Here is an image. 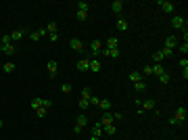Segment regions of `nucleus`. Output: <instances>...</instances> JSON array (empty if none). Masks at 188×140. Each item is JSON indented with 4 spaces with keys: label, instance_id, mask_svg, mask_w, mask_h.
<instances>
[{
    "label": "nucleus",
    "instance_id": "obj_10",
    "mask_svg": "<svg viewBox=\"0 0 188 140\" xmlns=\"http://www.w3.org/2000/svg\"><path fill=\"white\" fill-rule=\"evenodd\" d=\"M0 52L2 55H15V46L13 44H0Z\"/></svg>",
    "mask_w": 188,
    "mask_h": 140
},
{
    "label": "nucleus",
    "instance_id": "obj_41",
    "mask_svg": "<svg viewBox=\"0 0 188 140\" xmlns=\"http://www.w3.org/2000/svg\"><path fill=\"white\" fill-rule=\"evenodd\" d=\"M180 67H182V69H186V67H188V59H186V56L180 59Z\"/></svg>",
    "mask_w": 188,
    "mask_h": 140
},
{
    "label": "nucleus",
    "instance_id": "obj_26",
    "mask_svg": "<svg viewBox=\"0 0 188 140\" xmlns=\"http://www.w3.org/2000/svg\"><path fill=\"white\" fill-rule=\"evenodd\" d=\"M117 29L119 31H125V29H128V21H125V19H117Z\"/></svg>",
    "mask_w": 188,
    "mask_h": 140
},
{
    "label": "nucleus",
    "instance_id": "obj_43",
    "mask_svg": "<svg viewBox=\"0 0 188 140\" xmlns=\"http://www.w3.org/2000/svg\"><path fill=\"white\" fill-rule=\"evenodd\" d=\"M38 34H40V38H44V36L48 34V31H46V27H40V29H38Z\"/></svg>",
    "mask_w": 188,
    "mask_h": 140
},
{
    "label": "nucleus",
    "instance_id": "obj_32",
    "mask_svg": "<svg viewBox=\"0 0 188 140\" xmlns=\"http://www.w3.org/2000/svg\"><path fill=\"white\" fill-rule=\"evenodd\" d=\"M56 23H48V25H46V31H48V34H56Z\"/></svg>",
    "mask_w": 188,
    "mask_h": 140
},
{
    "label": "nucleus",
    "instance_id": "obj_45",
    "mask_svg": "<svg viewBox=\"0 0 188 140\" xmlns=\"http://www.w3.org/2000/svg\"><path fill=\"white\" fill-rule=\"evenodd\" d=\"M182 77H184V80H188V67H186V69H182Z\"/></svg>",
    "mask_w": 188,
    "mask_h": 140
},
{
    "label": "nucleus",
    "instance_id": "obj_4",
    "mask_svg": "<svg viewBox=\"0 0 188 140\" xmlns=\"http://www.w3.org/2000/svg\"><path fill=\"white\" fill-rule=\"evenodd\" d=\"M86 123H88V119H86V115H84V113H82V115L77 117L75 126H73V132H75V134H80V132H82V130H84V126H86Z\"/></svg>",
    "mask_w": 188,
    "mask_h": 140
},
{
    "label": "nucleus",
    "instance_id": "obj_28",
    "mask_svg": "<svg viewBox=\"0 0 188 140\" xmlns=\"http://www.w3.org/2000/svg\"><path fill=\"white\" fill-rule=\"evenodd\" d=\"M90 96H92L90 88H84V90H82V100H90Z\"/></svg>",
    "mask_w": 188,
    "mask_h": 140
},
{
    "label": "nucleus",
    "instance_id": "obj_6",
    "mask_svg": "<svg viewBox=\"0 0 188 140\" xmlns=\"http://www.w3.org/2000/svg\"><path fill=\"white\" fill-rule=\"evenodd\" d=\"M178 44H180V42H178V38H176V36H167V38H165V46H167V48L176 50V48H178Z\"/></svg>",
    "mask_w": 188,
    "mask_h": 140
},
{
    "label": "nucleus",
    "instance_id": "obj_27",
    "mask_svg": "<svg viewBox=\"0 0 188 140\" xmlns=\"http://www.w3.org/2000/svg\"><path fill=\"white\" fill-rule=\"evenodd\" d=\"M157 77H159L161 84H167V82H169V73H167V71H163V73H161V75H157Z\"/></svg>",
    "mask_w": 188,
    "mask_h": 140
},
{
    "label": "nucleus",
    "instance_id": "obj_7",
    "mask_svg": "<svg viewBox=\"0 0 188 140\" xmlns=\"http://www.w3.org/2000/svg\"><path fill=\"white\" fill-rule=\"evenodd\" d=\"M90 50H92V55H94V56H98V55H100V50H103V44H100V40H92Z\"/></svg>",
    "mask_w": 188,
    "mask_h": 140
},
{
    "label": "nucleus",
    "instance_id": "obj_30",
    "mask_svg": "<svg viewBox=\"0 0 188 140\" xmlns=\"http://www.w3.org/2000/svg\"><path fill=\"white\" fill-rule=\"evenodd\" d=\"M163 59H165V56H163V52H161V50H159V52H155V55H153V61H155V63H161Z\"/></svg>",
    "mask_w": 188,
    "mask_h": 140
},
{
    "label": "nucleus",
    "instance_id": "obj_14",
    "mask_svg": "<svg viewBox=\"0 0 188 140\" xmlns=\"http://www.w3.org/2000/svg\"><path fill=\"white\" fill-rule=\"evenodd\" d=\"M111 11H113L115 15H119L121 11H123V2H121V0H115V2L111 4Z\"/></svg>",
    "mask_w": 188,
    "mask_h": 140
},
{
    "label": "nucleus",
    "instance_id": "obj_44",
    "mask_svg": "<svg viewBox=\"0 0 188 140\" xmlns=\"http://www.w3.org/2000/svg\"><path fill=\"white\" fill-rule=\"evenodd\" d=\"M56 40H59V31L56 34H50V42H56Z\"/></svg>",
    "mask_w": 188,
    "mask_h": 140
},
{
    "label": "nucleus",
    "instance_id": "obj_25",
    "mask_svg": "<svg viewBox=\"0 0 188 140\" xmlns=\"http://www.w3.org/2000/svg\"><path fill=\"white\" fill-rule=\"evenodd\" d=\"M178 50H180L182 55L186 56V52H188V42H186V40H184V42H180V44H178Z\"/></svg>",
    "mask_w": 188,
    "mask_h": 140
},
{
    "label": "nucleus",
    "instance_id": "obj_15",
    "mask_svg": "<svg viewBox=\"0 0 188 140\" xmlns=\"http://www.w3.org/2000/svg\"><path fill=\"white\" fill-rule=\"evenodd\" d=\"M151 69H153V75H161V73L165 71V67H163L161 63H153L151 65Z\"/></svg>",
    "mask_w": 188,
    "mask_h": 140
},
{
    "label": "nucleus",
    "instance_id": "obj_24",
    "mask_svg": "<svg viewBox=\"0 0 188 140\" xmlns=\"http://www.w3.org/2000/svg\"><path fill=\"white\" fill-rule=\"evenodd\" d=\"M107 48H117V38H107Z\"/></svg>",
    "mask_w": 188,
    "mask_h": 140
},
{
    "label": "nucleus",
    "instance_id": "obj_33",
    "mask_svg": "<svg viewBox=\"0 0 188 140\" xmlns=\"http://www.w3.org/2000/svg\"><path fill=\"white\" fill-rule=\"evenodd\" d=\"M77 107H80L82 111H86V109L90 107V103H88V100H82V98H80V103H77Z\"/></svg>",
    "mask_w": 188,
    "mask_h": 140
},
{
    "label": "nucleus",
    "instance_id": "obj_38",
    "mask_svg": "<svg viewBox=\"0 0 188 140\" xmlns=\"http://www.w3.org/2000/svg\"><path fill=\"white\" fill-rule=\"evenodd\" d=\"M161 52H163V56H174V52H176V50H171V48H167V46H165V48L161 50Z\"/></svg>",
    "mask_w": 188,
    "mask_h": 140
},
{
    "label": "nucleus",
    "instance_id": "obj_9",
    "mask_svg": "<svg viewBox=\"0 0 188 140\" xmlns=\"http://www.w3.org/2000/svg\"><path fill=\"white\" fill-rule=\"evenodd\" d=\"M69 46H71L73 50H75V52H82V50H84L82 40H77V38H71V40H69Z\"/></svg>",
    "mask_w": 188,
    "mask_h": 140
},
{
    "label": "nucleus",
    "instance_id": "obj_29",
    "mask_svg": "<svg viewBox=\"0 0 188 140\" xmlns=\"http://www.w3.org/2000/svg\"><path fill=\"white\" fill-rule=\"evenodd\" d=\"M77 11H90V4H88V2H77Z\"/></svg>",
    "mask_w": 188,
    "mask_h": 140
},
{
    "label": "nucleus",
    "instance_id": "obj_8",
    "mask_svg": "<svg viewBox=\"0 0 188 140\" xmlns=\"http://www.w3.org/2000/svg\"><path fill=\"white\" fill-rule=\"evenodd\" d=\"M151 109H155V100L153 98H146V100L140 103V111H151Z\"/></svg>",
    "mask_w": 188,
    "mask_h": 140
},
{
    "label": "nucleus",
    "instance_id": "obj_16",
    "mask_svg": "<svg viewBox=\"0 0 188 140\" xmlns=\"http://www.w3.org/2000/svg\"><path fill=\"white\" fill-rule=\"evenodd\" d=\"M98 123H100V126H109V123H113V113H104L103 119H100Z\"/></svg>",
    "mask_w": 188,
    "mask_h": 140
},
{
    "label": "nucleus",
    "instance_id": "obj_31",
    "mask_svg": "<svg viewBox=\"0 0 188 140\" xmlns=\"http://www.w3.org/2000/svg\"><path fill=\"white\" fill-rule=\"evenodd\" d=\"M61 92H63V94H69V92H71V84H69V82H65V84L61 86Z\"/></svg>",
    "mask_w": 188,
    "mask_h": 140
},
{
    "label": "nucleus",
    "instance_id": "obj_34",
    "mask_svg": "<svg viewBox=\"0 0 188 140\" xmlns=\"http://www.w3.org/2000/svg\"><path fill=\"white\" fill-rule=\"evenodd\" d=\"M13 40H11V34H4L2 38H0V44H11Z\"/></svg>",
    "mask_w": 188,
    "mask_h": 140
},
{
    "label": "nucleus",
    "instance_id": "obj_40",
    "mask_svg": "<svg viewBox=\"0 0 188 140\" xmlns=\"http://www.w3.org/2000/svg\"><path fill=\"white\" fill-rule=\"evenodd\" d=\"M98 100H100V98H96V96H90V100H88V103H90L92 107H98Z\"/></svg>",
    "mask_w": 188,
    "mask_h": 140
},
{
    "label": "nucleus",
    "instance_id": "obj_36",
    "mask_svg": "<svg viewBox=\"0 0 188 140\" xmlns=\"http://www.w3.org/2000/svg\"><path fill=\"white\" fill-rule=\"evenodd\" d=\"M142 75H153V69H151V65H144V69L140 71Z\"/></svg>",
    "mask_w": 188,
    "mask_h": 140
},
{
    "label": "nucleus",
    "instance_id": "obj_20",
    "mask_svg": "<svg viewBox=\"0 0 188 140\" xmlns=\"http://www.w3.org/2000/svg\"><path fill=\"white\" fill-rule=\"evenodd\" d=\"M134 90L136 92H144L146 90V82L144 80H142V82H136V84H134Z\"/></svg>",
    "mask_w": 188,
    "mask_h": 140
},
{
    "label": "nucleus",
    "instance_id": "obj_47",
    "mask_svg": "<svg viewBox=\"0 0 188 140\" xmlns=\"http://www.w3.org/2000/svg\"><path fill=\"white\" fill-rule=\"evenodd\" d=\"M2 126H4V123H2V119H0V130H2Z\"/></svg>",
    "mask_w": 188,
    "mask_h": 140
},
{
    "label": "nucleus",
    "instance_id": "obj_11",
    "mask_svg": "<svg viewBox=\"0 0 188 140\" xmlns=\"http://www.w3.org/2000/svg\"><path fill=\"white\" fill-rule=\"evenodd\" d=\"M27 34V29H15V31H11V40H21V38H23V36Z\"/></svg>",
    "mask_w": 188,
    "mask_h": 140
},
{
    "label": "nucleus",
    "instance_id": "obj_13",
    "mask_svg": "<svg viewBox=\"0 0 188 140\" xmlns=\"http://www.w3.org/2000/svg\"><path fill=\"white\" fill-rule=\"evenodd\" d=\"M77 69H80V71H88V69H90V59H82V61H77Z\"/></svg>",
    "mask_w": 188,
    "mask_h": 140
},
{
    "label": "nucleus",
    "instance_id": "obj_37",
    "mask_svg": "<svg viewBox=\"0 0 188 140\" xmlns=\"http://www.w3.org/2000/svg\"><path fill=\"white\" fill-rule=\"evenodd\" d=\"M27 34H29V38H31L34 42H38V40H40V34H38V29H36V31H27Z\"/></svg>",
    "mask_w": 188,
    "mask_h": 140
},
{
    "label": "nucleus",
    "instance_id": "obj_18",
    "mask_svg": "<svg viewBox=\"0 0 188 140\" xmlns=\"http://www.w3.org/2000/svg\"><path fill=\"white\" fill-rule=\"evenodd\" d=\"M103 132L109 134V136H113V134L117 132V128H115V123H109V126H103Z\"/></svg>",
    "mask_w": 188,
    "mask_h": 140
},
{
    "label": "nucleus",
    "instance_id": "obj_3",
    "mask_svg": "<svg viewBox=\"0 0 188 140\" xmlns=\"http://www.w3.org/2000/svg\"><path fill=\"white\" fill-rule=\"evenodd\" d=\"M171 27H174V29H186V21H184V17H182V15H174V19H171Z\"/></svg>",
    "mask_w": 188,
    "mask_h": 140
},
{
    "label": "nucleus",
    "instance_id": "obj_23",
    "mask_svg": "<svg viewBox=\"0 0 188 140\" xmlns=\"http://www.w3.org/2000/svg\"><path fill=\"white\" fill-rule=\"evenodd\" d=\"M29 105L34 107V109H40V107H42V98H40V96H34V98H31V103H29Z\"/></svg>",
    "mask_w": 188,
    "mask_h": 140
},
{
    "label": "nucleus",
    "instance_id": "obj_46",
    "mask_svg": "<svg viewBox=\"0 0 188 140\" xmlns=\"http://www.w3.org/2000/svg\"><path fill=\"white\" fill-rule=\"evenodd\" d=\"M90 140H100V138H96V136H92V138H90Z\"/></svg>",
    "mask_w": 188,
    "mask_h": 140
},
{
    "label": "nucleus",
    "instance_id": "obj_5",
    "mask_svg": "<svg viewBox=\"0 0 188 140\" xmlns=\"http://www.w3.org/2000/svg\"><path fill=\"white\" fill-rule=\"evenodd\" d=\"M157 4H159L165 13H174V8H176V4H174V2H169V0H159Z\"/></svg>",
    "mask_w": 188,
    "mask_h": 140
},
{
    "label": "nucleus",
    "instance_id": "obj_12",
    "mask_svg": "<svg viewBox=\"0 0 188 140\" xmlns=\"http://www.w3.org/2000/svg\"><path fill=\"white\" fill-rule=\"evenodd\" d=\"M128 77H130V82H132V84H136V82H142V80H144V75H142L140 71H132Z\"/></svg>",
    "mask_w": 188,
    "mask_h": 140
},
{
    "label": "nucleus",
    "instance_id": "obj_1",
    "mask_svg": "<svg viewBox=\"0 0 188 140\" xmlns=\"http://www.w3.org/2000/svg\"><path fill=\"white\" fill-rule=\"evenodd\" d=\"M186 117H188V109H186V107H178V111H176L174 117L169 119V123H171V126L184 123V121H186Z\"/></svg>",
    "mask_w": 188,
    "mask_h": 140
},
{
    "label": "nucleus",
    "instance_id": "obj_42",
    "mask_svg": "<svg viewBox=\"0 0 188 140\" xmlns=\"http://www.w3.org/2000/svg\"><path fill=\"white\" fill-rule=\"evenodd\" d=\"M119 119H123L121 113H113V121H119Z\"/></svg>",
    "mask_w": 188,
    "mask_h": 140
},
{
    "label": "nucleus",
    "instance_id": "obj_22",
    "mask_svg": "<svg viewBox=\"0 0 188 140\" xmlns=\"http://www.w3.org/2000/svg\"><path fill=\"white\" fill-rule=\"evenodd\" d=\"M90 71H94V73L100 71V63H98L96 59H90Z\"/></svg>",
    "mask_w": 188,
    "mask_h": 140
},
{
    "label": "nucleus",
    "instance_id": "obj_39",
    "mask_svg": "<svg viewBox=\"0 0 188 140\" xmlns=\"http://www.w3.org/2000/svg\"><path fill=\"white\" fill-rule=\"evenodd\" d=\"M36 115H38V117H46V109H44V107L36 109Z\"/></svg>",
    "mask_w": 188,
    "mask_h": 140
},
{
    "label": "nucleus",
    "instance_id": "obj_17",
    "mask_svg": "<svg viewBox=\"0 0 188 140\" xmlns=\"http://www.w3.org/2000/svg\"><path fill=\"white\" fill-rule=\"evenodd\" d=\"M98 107H100L103 111H109V109H111V100H109V98H100V100H98Z\"/></svg>",
    "mask_w": 188,
    "mask_h": 140
},
{
    "label": "nucleus",
    "instance_id": "obj_2",
    "mask_svg": "<svg viewBox=\"0 0 188 140\" xmlns=\"http://www.w3.org/2000/svg\"><path fill=\"white\" fill-rule=\"evenodd\" d=\"M46 71H48L50 80H55V77L59 75V63H56V61H48V63H46Z\"/></svg>",
    "mask_w": 188,
    "mask_h": 140
},
{
    "label": "nucleus",
    "instance_id": "obj_19",
    "mask_svg": "<svg viewBox=\"0 0 188 140\" xmlns=\"http://www.w3.org/2000/svg\"><path fill=\"white\" fill-rule=\"evenodd\" d=\"M100 134H103V126H100V123H94V126H92V136L100 138Z\"/></svg>",
    "mask_w": 188,
    "mask_h": 140
},
{
    "label": "nucleus",
    "instance_id": "obj_35",
    "mask_svg": "<svg viewBox=\"0 0 188 140\" xmlns=\"http://www.w3.org/2000/svg\"><path fill=\"white\" fill-rule=\"evenodd\" d=\"M42 107H44V109L48 111L50 107H52V100H48V98H42Z\"/></svg>",
    "mask_w": 188,
    "mask_h": 140
},
{
    "label": "nucleus",
    "instance_id": "obj_21",
    "mask_svg": "<svg viewBox=\"0 0 188 140\" xmlns=\"http://www.w3.org/2000/svg\"><path fill=\"white\" fill-rule=\"evenodd\" d=\"M2 71H4V73H13V71H15V63H11V61L4 63V65H2Z\"/></svg>",
    "mask_w": 188,
    "mask_h": 140
}]
</instances>
